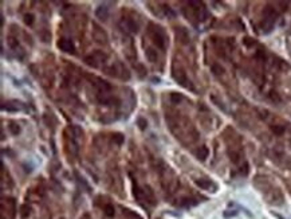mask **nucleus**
I'll return each instance as SVG.
<instances>
[{"label":"nucleus","mask_w":291,"mask_h":219,"mask_svg":"<svg viewBox=\"0 0 291 219\" xmlns=\"http://www.w3.org/2000/svg\"><path fill=\"white\" fill-rule=\"evenodd\" d=\"M196 184H197L199 187L204 188V190H208V188L212 187V183L209 180H207V179H200V180L196 181Z\"/></svg>","instance_id":"nucleus-1"},{"label":"nucleus","mask_w":291,"mask_h":219,"mask_svg":"<svg viewBox=\"0 0 291 219\" xmlns=\"http://www.w3.org/2000/svg\"><path fill=\"white\" fill-rule=\"evenodd\" d=\"M181 98H183V97L178 96V94H172V99L175 101V102H178V101H181Z\"/></svg>","instance_id":"nucleus-5"},{"label":"nucleus","mask_w":291,"mask_h":219,"mask_svg":"<svg viewBox=\"0 0 291 219\" xmlns=\"http://www.w3.org/2000/svg\"><path fill=\"white\" fill-rule=\"evenodd\" d=\"M271 131H272L275 134L280 136V134H282L283 132H285V128H283L282 125H272V126H271Z\"/></svg>","instance_id":"nucleus-3"},{"label":"nucleus","mask_w":291,"mask_h":219,"mask_svg":"<svg viewBox=\"0 0 291 219\" xmlns=\"http://www.w3.org/2000/svg\"><path fill=\"white\" fill-rule=\"evenodd\" d=\"M212 71H213L215 74H217V75H219V74H221L224 70H223V67H221L220 65H213V66H212Z\"/></svg>","instance_id":"nucleus-4"},{"label":"nucleus","mask_w":291,"mask_h":219,"mask_svg":"<svg viewBox=\"0 0 291 219\" xmlns=\"http://www.w3.org/2000/svg\"><path fill=\"white\" fill-rule=\"evenodd\" d=\"M197 156H199V159L204 160V159L208 156V149L205 148V146H201V148L197 151Z\"/></svg>","instance_id":"nucleus-2"}]
</instances>
